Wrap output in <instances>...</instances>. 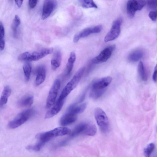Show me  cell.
<instances>
[{"mask_svg":"<svg viewBox=\"0 0 157 157\" xmlns=\"http://www.w3.org/2000/svg\"><path fill=\"white\" fill-rule=\"evenodd\" d=\"M65 100L58 99L54 107L46 113L45 118L46 119L50 118L59 113L63 107Z\"/></svg>","mask_w":157,"mask_h":157,"instance_id":"obj_12","label":"cell"},{"mask_svg":"<svg viewBox=\"0 0 157 157\" xmlns=\"http://www.w3.org/2000/svg\"><path fill=\"white\" fill-rule=\"evenodd\" d=\"M149 16L153 21H155L156 20L157 17L155 11L150 12L149 14Z\"/></svg>","mask_w":157,"mask_h":157,"instance_id":"obj_35","label":"cell"},{"mask_svg":"<svg viewBox=\"0 0 157 157\" xmlns=\"http://www.w3.org/2000/svg\"><path fill=\"white\" fill-rule=\"evenodd\" d=\"M112 81V78L110 77H103L99 79L93 84L92 90H101L105 89L109 86Z\"/></svg>","mask_w":157,"mask_h":157,"instance_id":"obj_11","label":"cell"},{"mask_svg":"<svg viewBox=\"0 0 157 157\" xmlns=\"http://www.w3.org/2000/svg\"><path fill=\"white\" fill-rule=\"evenodd\" d=\"M116 48V45H113L105 48L92 60V62L95 64H98L106 62L111 57Z\"/></svg>","mask_w":157,"mask_h":157,"instance_id":"obj_7","label":"cell"},{"mask_svg":"<svg viewBox=\"0 0 157 157\" xmlns=\"http://www.w3.org/2000/svg\"><path fill=\"white\" fill-rule=\"evenodd\" d=\"M143 51L140 49H137L131 52L127 57L128 60L131 62H136L141 59L144 57Z\"/></svg>","mask_w":157,"mask_h":157,"instance_id":"obj_14","label":"cell"},{"mask_svg":"<svg viewBox=\"0 0 157 157\" xmlns=\"http://www.w3.org/2000/svg\"><path fill=\"white\" fill-rule=\"evenodd\" d=\"M137 11L134 0H129L127 4V12L129 17L130 19L133 18Z\"/></svg>","mask_w":157,"mask_h":157,"instance_id":"obj_19","label":"cell"},{"mask_svg":"<svg viewBox=\"0 0 157 157\" xmlns=\"http://www.w3.org/2000/svg\"><path fill=\"white\" fill-rule=\"evenodd\" d=\"M94 116L98 125L102 132L106 133L109 130L110 125L108 118L105 112L100 108L96 109Z\"/></svg>","mask_w":157,"mask_h":157,"instance_id":"obj_4","label":"cell"},{"mask_svg":"<svg viewBox=\"0 0 157 157\" xmlns=\"http://www.w3.org/2000/svg\"><path fill=\"white\" fill-rule=\"evenodd\" d=\"M61 86V82L59 79H56L52 85L47 97L46 108L49 109L54 104Z\"/></svg>","mask_w":157,"mask_h":157,"instance_id":"obj_6","label":"cell"},{"mask_svg":"<svg viewBox=\"0 0 157 157\" xmlns=\"http://www.w3.org/2000/svg\"><path fill=\"white\" fill-rule=\"evenodd\" d=\"M106 88L101 90H92L91 91L90 96L94 99H96L100 98L105 92Z\"/></svg>","mask_w":157,"mask_h":157,"instance_id":"obj_29","label":"cell"},{"mask_svg":"<svg viewBox=\"0 0 157 157\" xmlns=\"http://www.w3.org/2000/svg\"><path fill=\"white\" fill-rule=\"evenodd\" d=\"M57 5L56 0H45L42 9L41 19H47L55 9Z\"/></svg>","mask_w":157,"mask_h":157,"instance_id":"obj_10","label":"cell"},{"mask_svg":"<svg viewBox=\"0 0 157 157\" xmlns=\"http://www.w3.org/2000/svg\"><path fill=\"white\" fill-rule=\"evenodd\" d=\"M37 76L35 84L36 86L41 84L45 80L46 76V70L44 66H40L36 70Z\"/></svg>","mask_w":157,"mask_h":157,"instance_id":"obj_13","label":"cell"},{"mask_svg":"<svg viewBox=\"0 0 157 157\" xmlns=\"http://www.w3.org/2000/svg\"><path fill=\"white\" fill-rule=\"evenodd\" d=\"M23 69L25 80L27 81H28L30 79L32 71L31 64L29 62H27L24 64L23 66Z\"/></svg>","mask_w":157,"mask_h":157,"instance_id":"obj_25","label":"cell"},{"mask_svg":"<svg viewBox=\"0 0 157 157\" xmlns=\"http://www.w3.org/2000/svg\"><path fill=\"white\" fill-rule=\"evenodd\" d=\"M33 102L34 97L31 95H29L21 99L18 102V105L21 107H27L30 106Z\"/></svg>","mask_w":157,"mask_h":157,"instance_id":"obj_20","label":"cell"},{"mask_svg":"<svg viewBox=\"0 0 157 157\" xmlns=\"http://www.w3.org/2000/svg\"><path fill=\"white\" fill-rule=\"evenodd\" d=\"M12 93L10 87L8 86H5L3 91L1 100H0V106L1 108L4 106L7 102L9 98Z\"/></svg>","mask_w":157,"mask_h":157,"instance_id":"obj_18","label":"cell"},{"mask_svg":"<svg viewBox=\"0 0 157 157\" xmlns=\"http://www.w3.org/2000/svg\"><path fill=\"white\" fill-rule=\"evenodd\" d=\"M137 70L138 74L141 80L144 82L146 81L148 78V74L144 65L141 62H140L138 64Z\"/></svg>","mask_w":157,"mask_h":157,"instance_id":"obj_24","label":"cell"},{"mask_svg":"<svg viewBox=\"0 0 157 157\" xmlns=\"http://www.w3.org/2000/svg\"><path fill=\"white\" fill-rule=\"evenodd\" d=\"M71 132L68 128L59 127L48 131L39 133L36 135V138L39 141L46 143L54 137L69 134Z\"/></svg>","mask_w":157,"mask_h":157,"instance_id":"obj_3","label":"cell"},{"mask_svg":"<svg viewBox=\"0 0 157 157\" xmlns=\"http://www.w3.org/2000/svg\"><path fill=\"white\" fill-rule=\"evenodd\" d=\"M62 60V55L60 51L55 52L51 61V67L53 70H56L60 66Z\"/></svg>","mask_w":157,"mask_h":157,"instance_id":"obj_17","label":"cell"},{"mask_svg":"<svg viewBox=\"0 0 157 157\" xmlns=\"http://www.w3.org/2000/svg\"><path fill=\"white\" fill-rule=\"evenodd\" d=\"M87 123H82L77 125L73 130L71 132L70 134L71 137H74L78 135L83 134L87 126Z\"/></svg>","mask_w":157,"mask_h":157,"instance_id":"obj_22","label":"cell"},{"mask_svg":"<svg viewBox=\"0 0 157 157\" xmlns=\"http://www.w3.org/2000/svg\"><path fill=\"white\" fill-rule=\"evenodd\" d=\"M79 5L85 9L95 8L98 7L93 0H78Z\"/></svg>","mask_w":157,"mask_h":157,"instance_id":"obj_23","label":"cell"},{"mask_svg":"<svg viewBox=\"0 0 157 157\" xmlns=\"http://www.w3.org/2000/svg\"><path fill=\"white\" fill-rule=\"evenodd\" d=\"M23 0H15V2L18 7L20 8L22 5Z\"/></svg>","mask_w":157,"mask_h":157,"instance_id":"obj_37","label":"cell"},{"mask_svg":"<svg viewBox=\"0 0 157 157\" xmlns=\"http://www.w3.org/2000/svg\"><path fill=\"white\" fill-rule=\"evenodd\" d=\"M153 80L155 82H157V64L155 66L152 76Z\"/></svg>","mask_w":157,"mask_h":157,"instance_id":"obj_36","label":"cell"},{"mask_svg":"<svg viewBox=\"0 0 157 157\" xmlns=\"http://www.w3.org/2000/svg\"><path fill=\"white\" fill-rule=\"evenodd\" d=\"M122 23L123 20L121 18L114 21L110 31L104 38L105 42H108L114 40L119 37L121 33V27Z\"/></svg>","mask_w":157,"mask_h":157,"instance_id":"obj_8","label":"cell"},{"mask_svg":"<svg viewBox=\"0 0 157 157\" xmlns=\"http://www.w3.org/2000/svg\"><path fill=\"white\" fill-rule=\"evenodd\" d=\"M21 24V20L20 17L17 15L15 16L12 25V29L13 34L15 37H16L18 29Z\"/></svg>","mask_w":157,"mask_h":157,"instance_id":"obj_26","label":"cell"},{"mask_svg":"<svg viewBox=\"0 0 157 157\" xmlns=\"http://www.w3.org/2000/svg\"><path fill=\"white\" fill-rule=\"evenodd\" d=\"M45 144L43 142L39 141L38 143L35 145H29L27 146L26 147V149L29 151L38 152L41 150Z\"/></svg>","mask_w":157,"mask_h":157,"instance_id":"obj_30","label":"cell"},{"mask_svg":"<svg viewBox=\"0 0 157 157\" xmlns=\"http://www.w3.org/2000/svg\"><path fill=\"white\" fill-rule=\"evenodd\" d=\"M137 11H141L146 5V2L145 0H134Z\"/></svg>","mask_w":157,"mask_h":157,"instance_id":"obj_32","label":"cell"},{"mask_svg":"<svg viewBox=\"0 0 157 157\" xmlns=\"http://www.w3.org/2000/svg\"><path fill=\"white\" fill-rule=\"evenodd\" d=\"M102 28L101 25H98L93 27L85 29L75 35L73 40V42L77 43L81 38L86 37L92 34L99 33L101 31Z\"/></svg>","mask_w":157,"mask_h":157,"instance_id":"obj_9","label":"cell"},{"mask_svg":"<svg viewBox=\"0 0 157 157\" xmlns=\"http://www.w3.org/2000/svg\"><path fill=\"white\" fill-rule=\"evenodd\" d=\"M53 51V48H45L38 51L26 52L20 55L18 59L21 61L29 62L37 61L51 54Z\"/></svg>","mask_w":157,"mask_h":157,"instance_id":"obj_1","label":"cell"},{"mask_svg":"<svg viewBox=\"0 0 157 157\" xmlns=\"http://www.w3.org/2000/svg\"><path fill=\"white\" fill-rule=\"evenodd\" d=\"M155 12V13L156 14V17H157V10Z\"/></svg>","mask_w":157,"mask_h":157,"instance_id":"obj_38","label":"cell"},{"mask_svg":"<svg viewBox=\"0 0 157 157\" xmlns=\"http://www.w3.org/2000/svg\"><path fill=\"white\" fill-rule=\"evenodd\" d=\"M34 111L32 109L25 110L19 114L9 123L8 127L15 129L20 127L26 122L34 114Z\"/></svg>","mask_w":157,"mask_h":157,"instance_id":"obj_5","label":"cell"},{"mask_svg":"<svg viewBox=\"0 0 157 157\" xmlns=\"http://www.w3.org/2000/svg\"><path fill=\"white\" fill-rule=\"evenodd\" d=\"M85 71V67L80 68L65 87L58 99L65 100L66 98L77 86Z\"/></svg>","mask_w":157,"mask_h":157,"instance_id":"obj_2","label":"cell"},{"mask_svg":"<svg viewBox=\"0 0 157 157\" xmlns=\"http://www.w3.org/2000/svg\"><path fill=\"white\" fill-rule=\"evenodd\" d=\"M5 29L3 23H0V48L1 51L3 50L5 45Z\"/></svg>","mask_w":157,"mask_h":157,"instance_id":"obj_28","label":"cell"},{"mask_svg":"<svg viewBox=\"0 0 157 157\" xmlns=\"http://www.w3.org/2000/svg\"><path fill=\"white\" fill-rule=\"evenodd\" d=\"M97 129L95 125L92 124H87L86 129L83 133L85 135L89 136H93L97 133Z\"/></svg>","mask_w":157,"mask_h":157,"instance_id":"obj_27","label":"cell"},{"mask_svg":"<svg viewBox=\"0 0 157 157\" xmlns=\"http://www.w3.org/2000/svg\"><path fill=\"white\" fill-rule=\"evenodd\" d=\"M38 0H29V5L31 9H34L36 6Z\"/></svg>","mask_w":157,"mask_h":157,"instance_id":"obj_34","label":"cell"},{"mask_svg":"<svg viewBox=\"0 0 157 157\" xmlns=\"http://www.w3.org/2000/svg\"><path fill=\"white\" fill-rule=\"evenodd\" d=\"M76 59L75 53L74 52H72L66 65V71L67 75H69L72 72Z\"/></svg>","mask_w":157,"mask_h":157,"instance_id":"obj_21","label":"cell"},{"mask_svg":"<svg viewBox=\"0 0 157 157\" xmlns=\"http://www.w3.org/2000/svg\"><path fill=\"white\" fill-rule=\"evenodd\" d=\"M87 107V104L86 103H83L78 106H76L75 104H72L68 109L66 112L77 115L83 112Z\"/></svg>","mask_w":157,"mask_h":157,"instance_id":"obj_16","label":"cell"},{"mask_svg":"<svg viewBox=\"0 0 157 157\" xmlns=\"http://www.w3.org/2000/svg\"><path fill=\"white\" fill-rule=\"evenodd\" d=\"M77 116L66 112L61 119L60 125L65 126L73 123L77 120Z\"/></svg>","mask_w":157,"mask_h":157,"instance_id":"obj_15","label":"cell"},{"mask_svg":"<svg viewBox=\"0 0 157 157\" xmlns=\"http://www.w3.org/2000/svg\"><path fill=\"white\" fill-rule=\"evenodd\" d=\"M146 3L150 9H154L157 7V0H147Z\"/></svg>","mask_w":157,"mask_h":157,"instance_id":"obj_33","label":"cell"},{"mask_svg":"<svg viewBox=\"0 0 157 157\" xmlns=\"http://www.w3.org/2000/svg\"><path fill=\"white\" fill-rule=\"evenodd\" d=\"M155 146L153 143L148 144L144 150V153L146 157H149L154 151Z\"/></svg>","mask_w":157,"mask_h":157,"instance_id":"obj_31","label":"cell"}]
</instances>
